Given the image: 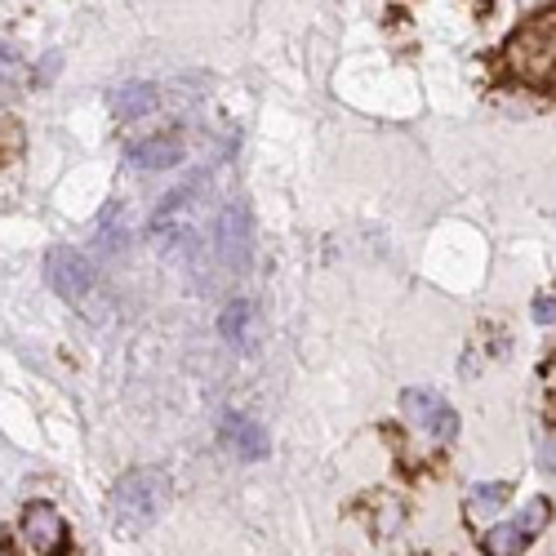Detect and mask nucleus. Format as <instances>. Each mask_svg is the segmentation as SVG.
Masks as SVG:
<instances>
[{
	"mask_svg": "<svg viewBox=\"0 0 556 556\" xmlns=\"http://www.w3.org/2000/svg\"><path fill=\"white\" fill-rule=\"evenodd\" d=\"M156 103H161L156 85H125V89H116V99H112V108H116V116H121V121H138V116H148Z\"/></svg>",
	"mask_w": 556,
	"mask_h": 556,
	"instance_id": "nucleus-9",
	"label": "nucleus"
},
{
	"mask_svg": "<svg viewBox=\"0 0 556 556\" xmlns=\"http://www.w3.org/2000/svg\"><path fill=\"white\" fill-rule=\"evenodd\" d=\"M218 245H223V263L227 267H245L250 263V214H245V205H227Z\"/></svg>",
	"mask_w": 556,
	"mask_h": 556,
	"instance_id": "nucleus-8",
	"label": "nucleus"
},
{
	"mask_svg": "<svg viewBox=\"0 0 556 556\" xmlns=\"http://www.w3.org/2000/svg\"><path fill=\"white\" fill-rule=\"evenodd\" d=\"M23 534L40 556H59L67 543V521L54 503H27L23 507Z\"/></svg>",
	"mask_w": 556,
	"mask_h": 556,
	"instance_id": "nucleus-5",
	"label": "nucleus"
},
{
	"mask_svg": "<svg viewBox=\"0 0 556 556\" xmlns=\"http://www.w3.org/2000/svg\"><path fill=\"white\" fill-rule=\"evenodd\" d=\"M401 409H405V419L409 424H419L424 432H432L437 441H450L458 432V414L437 396V392H424V388H414L401 396Z\"/></svg>",
	"mask_w": 556,
	"mask_h": 556,
	"instance_id": "nucleus-4",
	"label": "nucleus"
},
{
	"mask_svg": "<svg viewBox=\"0 0 556 556\" xmlns=\"http://www.w3.org/2000/svg\"><path fill=\"white\" fill-rule=\"evenodd\" d=\"M530 543V534L521 526H494L485 534V552L490 556H521V547Z\"/></svg>",
	"mask_w": 556,
	"mask_h": 556,
	"instance_id": "nucleus-11",
	"label": "nucleus"
},
{
	"mask_svg": "<svg viewBox=\"0 0 556 556\" xmlns=\"http://www.w3.org/2000/svg\"><path fill=\"white\" fill-rule=\"evenodd\" d=\"M543 526H547V498H534V503L526 507V526H521V530H526V534H539Z\"/></svg>",
	"mask_w": 556,
	"mask_h": 556,
	"instance_id": "nucleus-13",
	"label": "nucleus"
},
{
	"mask_svg": "<svg viewBox=\"0 0 556 556\" xmlns=\"http://www.w3.org/2000/svg\"><path fill=\"white\" fill-rule=\"evenodd\" d=\"M534 316H539V320H552V316H556V303H547V299H543V303H539V312H534Z\"/></svg>",
	"mask_w": 556,
	"mask_h": 556,
	"instance_id": "nucleus-15",
	"label": "nucleus"
},
{
	"mask_svg": "<svg viewBox=\"0 0 556 556\" xmlns=\"http://www.w3.org/2000/svg\"><path fill=\"white\" fill-rule=\"evenodd\" d=\"M169 507V477L161 468H129L116 485H112V498H108V513H112V526L121 534H143L152 530Z\"/></svg>",
	"mask_w": 556,
	"mask_h": 556,
	"instance_id": "nucleus-2",
	"label": "nucleus"
},
{
	"mask_svg": "<svg viewBox=\"0 0 556 556\" xmlns=\"http://www.w3.org/2000/svg\"><path fill=\"white\" fill-rule=\"evenodd\" d=\"M223 339L227 343H241V348H254V307L250 303H227L223 312Z\"/></svg>",
	"mask_w": 556,
	"mask_h": 556,
	"instance_id": "nucleus-10",
	"label": "nucleus"
},
{
	"mask_svg": "<svg viewBox=\"0 0 556 556\" xmlns=\"http://www.w3.org/2000/svg\"><path fill=\"white\" fill-rule=\"evenodd\" d=\"M45 271H50V286L59 290V299H67V303H85L89 290H94V267H89V258L80 250H72V245L50 250Z\"/></svg>",
	"mask_w": 556,
	"mask_h": 556,
	"instance_id": "nucleus-3",
	"label": "nucleus"
},
{
	"mask_svg": "<svg viewBox=\"0 0 556 556\" xmlns=\"http://www.w3.org/2000/svg\"><path fill=\"white\" fill-rule=\"evenodd\" d=\"M507 498H513V485H477V490H472V513L494 517Z\"/></svg>",
	"mask_w": 556,
	"mask_h": 556,
	"instance_id": "nucleus-12",
	"label": "nucleus"
},
{
	"mask_svg": "<svg viewBox=\"0 0 556 556\" xmlns=\"http://www.w3.org/2000/svg\"><path fill=\"white\" fill-rule=\"evenodd\" d=\"M503 67L526 89L552 94L556 89V10H539L503 45Z\"/></svg>",
	"mask_w": 556,
	"mask_h": 556,
	"instance_id": "nucleus-1",
	"label": "nucleus"
},
{
	"mask_svg": "<svg viewBox=\"0 0 556 556\" xmlns=\"http://www.w3.org/2000/svg\"><path fill=\"white\" fill-rule=\"evenodd\" d=\"M18 148H23V138H18V125H10V121H5V125H0V161H10V156H14Z\"/></svg>",
	"mask_w": 556,
	"mask_h": 556,
	"instance_id": "nucleus-14",
	"label": "nucleus"
},
{
	"mask_svg": "<svg viewBox=\"0 0 556 556\" xmlns=\"http://www.w3.org/2000/svg\"><path fill=\"white\" fill-rule=\"evenodd\" d=\"M182 156H188L182 134H152L129 148V165H138V169H169V165H182Z\"/></svg>",
	"mask_w": 556,
	"mask_h": 556,
	"instance_id": "nucleus-7",
	"label": "nucleus"
},
{
	"mask_svg": "<svg viewBox=\"0 0 556 556\" xmlns=\"http://www.w3.org/2000/svg\"><path fill=\"white\" fill-rule=\"evenodd\" d=\"M223 445L231 454H241V458H263L271 450L267 428L258 419H250V414H227L223 419Z\"/></svg>",
	"mask_w": 556,
	"mask_h": 556,
	"instance_id": "nucleus-6",
	"label": "nucleus"
}]
</instances>
